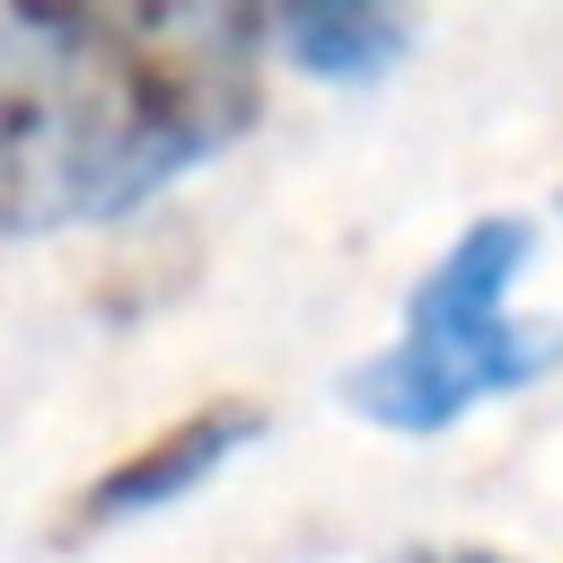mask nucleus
Instances as JSON below:
<instances>
[{"mask_svg":"<svg viewBox=\"0 0 563 563\" xmlns=\"http://www.w3.org/2000/svg\"><path fill=\"white\" fill-rule=\"evenodd\" d=\"M264 0H0V238L158 202L264 114Z\"/></svg>","mask_w":563,"mask_h":563,"instance_id":"f257e3e1","label":"nucleus"},{"mask_svg":"<svg viewBox=\"0 0 563 563\" xmlns=\"http://www.w3.org/2000/svg\"><path fill=\"white\" fill-rule=\"evenodd\" d=\"M528 246H537V238H528V220H510V211L466 220V229L431 255V273L405 290L396 343H378V352L343 378V405H352L369 431L431 440V431L466 422L475 405L554 378V369H563V317H510V282H519Z\"/></svg>","mask_w":563,"mask_h":563,"instance_id":"f03ea898","label":"nucleus"},{"mask_svg":"<svg viewBox=\"0 0 563 563\" xmlns=\"http://www.w3.org/2000/svg\"><path fill=\"white\" fill-rule=\"evenodd\" d=\"M255 431H264V405H246V396H211V405H194L185 422L150 431L123 466H106V475L70 501V537H97V528H123V519H150V510L185 501V493L211 484Z\"/></svg>","mask_w":563,"mask_h":563,"instance_id":"7ed1b4c3","label":"nucleus"},{"mask_svg":"<svg viewBox=\"0 0 563 563\" xmlns=\"http://www.w3.org/2000/svg\"><path fill=\"white\" fill-rule=\"evenodd\" d=\"M282 53L325 88H369L413 44V0H264Z\"/></svg>","mask_w":563,"mask_h":563,"instance_id":"20e7f679","label":"nucleus"},{"mask_svg":"<svg viewBox=\"0 0 563 563\" xmlns=\"http://www.w3.org/2000/svg\"><path fill=\"white\" fill-rule=\"evenodd\" d=\"M396 563H519V554H501V545H405Z\"/></svg>","mask_w":563,"mask_h":563,"instance_id":"39448f33","label":"nucleus"}]
</instances>
